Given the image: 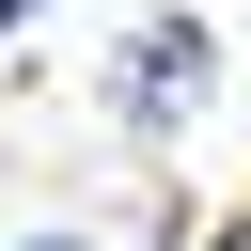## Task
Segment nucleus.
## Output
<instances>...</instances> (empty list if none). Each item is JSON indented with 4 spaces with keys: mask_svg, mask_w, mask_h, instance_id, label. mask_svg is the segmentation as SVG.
<instances>
[{
    "mask_svg": "<svg viewBox=\"0 0 251 251\" xmlns=\"http://www.w3.org/2000/svg\"><path fill=\"white\" fill-rule=\"evenodd\" d=\"M220 94V47H204V16H141L126 47H110V110L126 126H188Z\"/></svg>",
    "mask_w": 251,
    "mask_h": 251,
    "instance_id": "f257e3e1",
    "label": "nucleus"
},
{
    "mask_svg": "<svg viewBox=\"0 0 251 251\" xmlns=\"http://www.w3.org/2000/svg\"><path fill=\"white\" fill-rule=\"evenodd\" d=\"M0 16H16V31H31V16H47V0H0Z\"/></svg>",
    "mask_w": 251,
    "mask_h": 251,
    "instance_id": "f03ea898",
    "label": "nucleus"
},
{
    "mask_svg": "<svg viewBox=\"0 0 251 251\" xmlns=\"http://www.w3.org/2000/svg\"><path fill=\"white\" fill-rule=\"evenodd\" d=\"M31 251H78V235H31Z\"/></svg>",
    "mask_w": 251,
    "mask_h": 251,
    "instance_id": "7ed1b4c3",
    "label": "nucleus"
}]
</instances>
